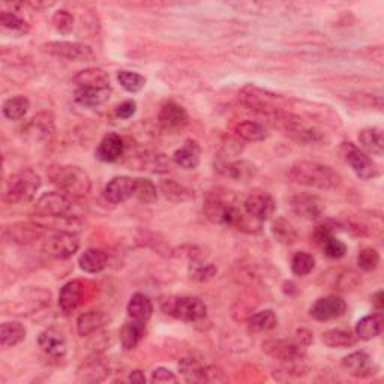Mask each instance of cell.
I'll list each match as a JSON object with an SVG mask.
<instances>
[{
	"mask_svg": "<svg viewBox=\"0 0 384 384\" xmlns=\"http://www.w3.org/2000/svg\"><path fill=\"white\" fill-rule=\"evenodd\" d=\"M341 365L347 374H350L353 377H359V378L374 376L377 372V366L372 365L371 357L365 352L350 353L342 359Z\"/></svg>",
	"mask_w": 384,
	"mask_h": 384,
	"instance_id": "21",
	"label": "cell"
},
{
	"mask_svg": "<svg viewBox=\"0 0 384 384\" xmlns=\"http://www.w3.org/2000/svg\"><path fill=\"white\" fill-rule=\"evenodd\" d=\"M118 81L119 85L130 93H138L142 92L146 86V78L138 74V73H132V71H119L118 73Z\"/></svg>",
	"mask_w": 384,
	"mask_h": 384,
	"instance_id": "47",
	"label": "cell"
},
{
	"mask_svg": "<svg viewBox=\"0 0 384 384\" xmlns=\"http://www.w3.org/2000/svg\"><path fill=\"white\" fill-rule=\"evenodd\" d=\"M109 374L110 366L106 364V360L101 357H92L80 365L75 380L78 383H101L107 380Z\"/></svg>",
	"mask_w": 384,
	"mask_h": 384,
	"instance_id": "20",
	"label": "cell"
},
{
	"mask_svg": "<svg viewBox=\"0 0 384 384\" xmlns=\"http://www.w3.org/2000/svg\"><path fill=\"white\" fill-rule=\"evenodd\" d=\"M216 170L225 178L236 182H249L259 173V167L249 161H218L215 164Z\"/></svg>",
	"mask_w": 384,
	"mask_h": 384,
	"instance_id": "17",
	"label": "cell"
},
{
	"mask_svg": "<svg viewBox=\"0 0 384 384\" xmlns=\"http://www.w3.org/2000/svg\"><path fill=\"white\" fill-rule=\"evenodd\" d=\"M179 371L188 383H207L206 366L197 362L195 359H182L179 362Z\"/></svg>",
	"mask_w": 384,
	"mask_h": 384,
	"instance_id": "41",
	"label": "cell"
},
{
	"mask_svg": "<svg viewBox=\"0 0 384 384\" xmlns=\"http://www.w3.org/2000/svg\"><path fill=\"white\" fill-rule=\"evenodd\" d=\"M109 317L106 312L99 309H90L87 312H83L77 318V332L80 336H90L93 333L99 332L104 326L107 324Z\"/></svg>",
	"mask_w": 384,
	"mask_h": 384,
	"instance_id": "25",
	"label": "cell"
},
{
	"mask_svg": "<svg viewBox=\"0 0 384 384\" xmlns=\"http://www.w3.org/2000/svg\"><path fill=\"white\" fill-rule=\"evenodd\" d=\"M85 285L81 281L66 283L59 293V306L65 314L74 312L83 302Z\"/></svg>",
	"mask_w": 384,
	"mask_h": 384,
	"instance_id": "24",
	"label": "cell"
},
{
	"mask_svg": "<svg viewBox=\"0 0 384 384\" xmlns=\"http://www.w3.org/2000/svg\"><path fill=\"white\" fill-rule=\"evenodd\" d=\"M126 312L128 316H130V318L147 323L154 314L152 300L143 293H135L132 295L130 302H128Z\"/></svg>",
	"mask_w": 384,
	"mask_h": 384,
	"instance_id": "32",
	"label": "cell"
},
{
	"mask_svg": "<svg viewBox=\"0 0 384 384\" xmlns=\"http://www.w3.org/2000/svg\"><path fill=\"white\" fill-rule=\"evenodd\" d=\"M135 113H137V102L134 99L123 101L118 107H116V116L123 120L131 119Z\"/></svg>",
	"mask_w": 384,
	"mask_h": 384,
	"instance_id": "50",
	"label": "cell"
},
{
	"mask_svg": "<svg viewBox=\"0 0 384 384\" xmlns=\"http://www.w3.org/2000/svg\"><path fill=\"white\" fill-rule=\"evenodd\" d=\"M341 154L344 159L347 161V164L352 167V170L354 171V174L359 179L371 180V179H376L380 174L376 161L356 144L350 142H344L341 146Z\"/></svg>",
	"mask_w": 384,
	"mask_h": 384,
	"instance_id": "8",
	"label": "cell"
},
{
	"mask_svg": "<svg viewBox=\"0 0 384 384\" xmlns=\"http://www.w3.org/2000/svg\"><path fill=\"white\" fill-rule=\"evenodd\" d=\"M312 341H314V335H312L311 330H308V329H299L296 332V342L299 345L308 347V345L312 344Z\"/></svg>",
	"mask_w": 384,
	"mask_h": 384,
	"instance_id": "52",
	"label": "cell"
},
{
	"mask_svg": "<svg viewBox=\"0 0 384 384\" xmlns=\"http://www.w3.org/2000/svg\"><path fill=\"white\" fill-rule=\"evenodd\" d=\"M125 140L116 132H109L102 137L97 147V158L102 162H107V164H111V162L119 161L123 154H125Z\"/></svg>",
	"mask_w": 384,
	"mask_h": 384,
	"instance_id": "19",
	"label": "cell"
},
{
	"mask_svg": "<svg viewBox=\"0 0 384 384\" xmlns=\"http://www.w3.org/2000/svg\"><path fill=\"white\" fill-rule=\"evenodd\" d=\"M35 212L44 216L80 218V206L75 199L61 191L42 194L35 204Z\"/></svg>",
	"mask_w": 384,
	"mask_h": 384,
	"instance_id": "7",
	"label": "cell"
},
{
	"mask_svg": "<svg viewBox=\"0 0 384 384\" xmlns=\"http://www.w3.org/2000/svg\"><path fill=\"white\" fill-rule=\"evenodd\" d=\"M200 155L202 149L199 143H197L195 140H186L183 146L174 152L173 161L176 162L180 168L194 170L200 164Z\"/></svg>",
	"mask_w": 384,
	"mask_h": 384,
	"instance_id": "27",
	"label": "cell"
},
{
	"mask_svg": "<svg viewBox=\"0 0 384 384\" xmlns=\"http://www.w3.org/2000/svg\"><path fill=\"white\" fill-rule=\"evenodd\" d=\"M41 176L32 168H23L11 174L4 186V202L6 204H27L41 188Z\"/></svg>",
	"mask_w": 384,
	"mask_h": 384,
	"instance_id": "4",
	"label": "cell"
},
{
	"mask_svg": "<svg viewBox=\"0 0 384 384\" xmlns=\"http://www.w3.org/2000/svg\"><path fill=\"white\" fill-rule=\"evenodd\" d=\"M47 230L38 223H16L4 227V239L18 245H32V243L44 240Z\"/></svg>",
	"mask_w": 384,
	"mask_h": 384,
	"instance_id": "12",
	"label": "cell"
},
{
	"mask_svg": "<svg viewBox=\"0 0 384 384\" xmlns=\"http://www.w3.org/2000/svg\"><path fill=\"white\" fill-rule=\"evenodd\" d=\"M323 342L329 348H350L356 345L357 336L356 333L345 329H330L323 333Z\"/></svg>",
	"mask_w": 384,
	"mask_h": 384,
	"instance_id": "38",
	"label": "cell"
},
{
	"mask_svg": "<svg viewBox=\"0 0 384 384\" xmlns=\"http://www.w3.org/2000/svg\"><path fill=\"white\" fill-rule=\"evenodd\" d=\"M243 211L248 216L263 224L264 221L273 216L276 211V203L269 194H251L243 202Z\"/></svg>",
	"mask_w": 384,
	"mask_h": 384,
	"instance_id": "16",
	"label": "cell"
},
{
	"mask_svg": "<svg viewBox=\"0 0 384 384\" xmlns=\"http://www.w3.org/2000/svg\"><path fill=\"white\" fill-rule=\"evenodd\" d=\"M272 120H276L275 125L278 123L285 131L287 135L292 137L295 142L300 144L312 146V144H323L328 142V137H326V134L321 130H318V128L312 125H308L306 122L297 118V116L281 111L275 114Z\"/></svg>",
	"mask_w": 384,
	"mask_h": 384,
	"instance_id": "5",
	"label": "cell"
},
{
	"mask_svg": "<svg viewBox=\"0 0 384 384\" xmlns=\"http://www.w3.org/2000/svg\"><path fill=\"white\" fill-rule=\"evenodd\" d=\"M218 273V267L213 263H207L203 261L197 257H192L191 255V261H190V275L192 279L199 283H206L211 281V279Z\"/></svg>",
	"mask_w": 384,
	"mask_h": 384,
	"instance_id": "42",
	"label": "cell"
},
{
	"mask_svg": "<svg viewBox=\"0 0 384 384\" xmlns=\"http://www.w3.org/2000/svg\"><path fill=\"white\" fill-rule=\"evenodd\" d=\"M134 183L130 176H116L104 188V197L111 204H122L134 197Z\"/></svg>",
	"mask_w": 384,
	"mask_h": 384,
	"instance_id": "18",
	"label": "cell"
},
{
	"mask_svg": "<svg viewBox=\"0 0 384 384\" xmlns=\"http://www.w3.org/2000/svg\"><path fill=\"white\" fill-rule=\"evenodd\" d=\"M128 381H131V383H146V376H144V372L143 371H132L130 377H128Z\"/></svg>",
	"mask_w": 384,
	"mask_h": 384,
	"instance_id": "53",
	"label": "cell"
},
{
	"mask_svg": "<svg viewBox=\"0 0 384 384\" xmlns=\"http://www.w3.org/2000/svg\"><path fill=\"white\" fill-rule=\"evenodd\" d=\"M314 267H316V259L314 255L305 251L296 252L292 259V272L296 276H306L309 275Z\"/></svg>",
	"mask_w": 384,
	"mask_h": 384,
	"instance_id": "46",
	"label": "cell"
},
{
	"mask_svg": "<svg viewBox=\"0 0 384 384\" xmlns=\"http://www.w3.org/2000/svg\"><path fill=\"white\" fill-rule=\"evenodd\" d=\"M159 190L164 194L166 199L173 203H185L194 200V191L186 188L185 185H180L176 180H162Z\"/></svg>",
	"mask_w": 384,
	"mask_h": 384,
	"instance_id": "37",
	"label": "cell"
},
{
	"mask_svg": "<svg viewBox=\"0 0 384 384\" xmlns=\"http://www.w3.org/2000/svg\"><path fill=\"white\" fill-rule=\"evenodd\" d=\"M107 263H109L107 254L102 249H97V248L86 249L80 255V260H78L80 269L92 275L102 272L107 267Z\"/></svg>",
	"mask_w": 384,
	"mask_h": 384,
	"instance_id": "31",
	"label": "cell"
},
{
	"mask_svg": "<svg viewBox=\"0 0 384 384\" xmlns=\"http://www.w3.org/2000/svg\"><path fill=\"white\" fill-rule=\"evenodd\" d=\"M80 249V240L75 233L51 231L42 242V251L57 260H68Z\"/></svg>",
	"mask_w": 384,
	"mask_h": 384,
	"instance_id": "10",
	"label": "cell"
},
{
	"mask_svg": "<svg viewBox=\"0 0 384 384\" xmlns=\"http://www.w3.org/2000/svg\"><path fill=\"white\" fill-rule=\"evenodd\" d=\"M288 178L306 188L330 191L340 188L342 178L332 167L312 161H297L290 167Z\"/></svg>",
	"mask_w": 384,
	"mask_h": 384,
	"instance_id": "2",
	"label": "cell"
},
{
	"mask_svg": "<svg viewBox=\"0 0 384 384\" xmlns=\"http://www.w3.org/2000/svg\"><path fill=\"white\" fill-rule=\"evenodd\" d=\"M233 132L235 135L243 142H251V143H257V142H264V140L269 137V131L267 128L255 120H239L235 125H233Z\"/></svg>",
	"mask_w": 384,
	"mask_h": 384,
	"instance_id": "26",
	"label": "cell"
},
{
	"mask_svg": "<svg viewBox=\"0 0 384 384\" xmlns=\"http://www.w3.org/2000/svg\"><path fill=\"white\" fill-rule=\"evenodd\" d=\"M150 381L152 383H178V377L174 376V372L167 369V368H156L152 372V377H150Z\"/></svg>",
	"mask_w": 384,
	"mask_h": 384,
	"instance_id": "51",
	"label": "cell"
},
{
	"mask_svg": "<svg viewBox=\"0 0 384 384\" xmlns=\"http://www.w3.org/2000/svg\"><path fill=\"white\" fill-rule=\"evenodd\" d=\"M0 26L5 32L17 38L26 37L30 30L29 23L18 14L13 13V11H2V14H0Z\"/></svg>",
	"mask_w": 384,
	"mask_h": 384,
	"instance_id": "35",
	"label": "cell"
},
{
	"mask_svg": "<svg viewBox=\"0 0 384 384\" xmlns=\"http://www.w3.org/2000/svg\"><path fill=\"white\" fill-rule=\"evenodd\" d=\"M111 97L110 89H95V87H75L74 101L85 109H98L109 102Z\"/></svg>",
	"mask_w": 384,
	"mask_h": 384,
	"instance_id": "23",
	"label": "cell"
},
{
	"mask_svg": "<svg viewBox=\"0 0 384 384\" xmlns=\"http://www.w3.org/2000/svg\"><path fill=\"white\" fill-rule=\"evenodd\" d=\"M41 49L47 54L59 57V59H65L69 62L95 61V53H93L92 47L83 42L50 41V42H45Z\"/></svg>",
	"mask_w": 384,
	"mask_h": 384,
	"instance_id": "9",
	"label": "cell"
},
{
	"mask_svg": "<svg viewBox=\"0 0 384 384\" xmlns=\"http://www.w3.org/2000/svg\"><path fill=\"white\" fill-rule=\"evenodd\" d=\"M27 330L18 321H5L0 326V345L4 348L16 347L25 341Z\"/></svg>",
	"mask_w": 384,
	"mask_h": 384,
	"instance_id": "34",
	"label": "cell"
},
{
	"mask_svg": "<svg viewBox=\"0 0 384 384\" xmlns=\"http://www.w3.org/2000/svg\"><path fill=\"white\" fill-rule=\"evenodd\" d=\"M372 305L376 306V309L380 312L383 311L384 302H383V292H377L374 296H372Z\"/></svg>",
	"mask_w": 384,
	"mask_h": 384,
	"instance_id": "54",
	"label": "cell"
},
{
	"mask_svg": "<svg viewBox=\"0 0 384 384\" xmlns=\"http://www.w3.org/2000/svg\"><path fill=\"white\" fill-rule=\"evenodd\" d=\"M134 197L138 202H142L144 204H154L158 200L156 185L149 179H143V178L135 179Z\"/></svg>",
	"mask_w": 384,
	"mask_h": 384,
	"instance_id": "43",
	"label": "cell"
},
{
	"mask_svg": "<svg viewBox=\"0 0 384 384\" xmlns=\"http://www.w3.org/2000/svg\"><path fill=\"white\" fill-rule=\"evenodd\" d=\"M290 207L296 216L306 221H317L323 216L326 206L324 202L317 195L312 194H297L290 200Z\"/></svg>",
	"mask_w": 384,
	"mask_h": 384,
	"instance_id": "15",
	"label": "cell"
},
{
	"mask_svg": "<svg viewBox=\"0 0 384 384\" xmlns=\"http://www.w3.org/2000/svg\"><path fill=\"white\" fill-rule=\"evenodd\" d=\"M30 132L37 138H47L54 132V119L50 113H39L29 125Z\"/></svg>",
	"mask_w": 384,
	"mask_h": 384,
	"instance_id": "44",
	"label": "cell"
},
{
	"mask_svg": "<svg viewBox=\"0 0 384 384\" xmlns=\"http://www.w3.org/2000/svg\"><path fill=\"white\" fill-rule=\"evenodd\" d=\"M347 312L345 300L340 296H326L314 302L309 308V316L317 321H330L342 317Z\"/></svg>",
	"mask_w": 384,
	"mask_h": 384,
	"instance_id": "14",
	"label": "cell"
},
{
	"mask_svg": "<svg viewBox=\"0 0 384 384\" xmlns=\"http://www.w3.org/2000/svg\"><path fill=\"white\" fill-rule=\"evenodd\" d=\"M47 178L61 191L75 200L85 199L92 190L89 174L78 166L54 164L47 170Z\"/></svg>",
	"mask_w": 384,
	"mask_h": 384,
	"instance_id": "3",
	"label": "cell"
},
{
	"mask_svg": "<svg viewBox=\"0 0 384 384\" xmlns=\"http://www.w3.org/2000/svg\"><path fill=\"white\" fill-rule=\"evenodd\" d=\"M249 329L255 333H263V332H271L278 326V317L272 309H263L252 314L248 318Z\"/></svg>",
	"mask_w": 384,
	"mask_h": 384,
	"instance_id": "39",
	"label": "cell"
},
{
	"mask_svg": "<svg viewBox=\"0 0 384 384\" xmlns=\"http://www.w3.org/2000/svg\"><path fill=\"white\" fill-rule=\"evenodd\" d=\"M38 345L47 356L54 359H61L68 353L65 336L56 329H45L41 332L38 336Z\"/></svg>",
	"mask_w": 384,
	"mask_h": 384,
	"instance_id": "22",
	"label": "cell"
},
{
	"mask_svg": "<svg viewBox=\"0 0 384 384\" xmlns=\"http://www.w3.org/2000/svg\"><path fill=\"white\" fill-rule=\"evenodd\" d=\"M380 264V254L374 248H364L357 254V266L364 272L376 271Z\"/></svg>",
	"mask_w": 384,
	"mask_h": 384,
	"instance_id": "48",
	"label": "cell"
},
{
	"mask_svg": "<svg viewBox=\"0 0 384 384\" xmlns=\"http://www.w3.org/2000/svg\"><path fill=\"white\" fill-rule=\"evenodd\" d=\"M77 87H95V89H110V77L101 68H87L80 71L74 77Z\"/></svg>",
	"mask_w": 384,
	"mask_h": 384,
	"instance_id": "28",
	"label": "cell"
},
{
	"mask_svg": "<svg viewBox=\"0 0 384 384\" xmlns=\"http://www.w3.org/2000/svg\"><path fill=\"white\" fill-rule=\"evenodd\" d=\"M203 211L207 219L218 225H225L247 233H255L261 228V223L242 212L230 199L227 200L225 197H221L219 194L207 195Z\"/></svg>",
	"mask_w": 384,
	"mask_h": 384,
	"instance_id": "1",
	"label": "cell"
},
{
	"mask_svg": "<svg viewBox=\"0 0 384 384\" xmlns=\"http://www.w3.org/2000/svg\"><path fill=\"white\" fill-rule=\"evenodd\" d=\"M158 122L162 130L168 132H179L190 123V116L180 104L166 101L159 109Z\"/></svg>",
	"mask_w": 384,
	"mask_h": 384,
	"instance_id": "13",
	"label": "cell"
},
{
	"mask_svg": "<svg viewBox=\"0 0 384 384\" xmlns=\"http://www.w3.org/2000/svg\"><path fill=\"white\" fill-rule=\"evenodd\" d=\"M162 311L180 321L197 323L206 318L207 306L204 302L194 296H173L162 302Z\"/></svg>",
	"mask_w": 384,
	"mask_h": 384,
	"instance_id": "6",
	"label": "cell"
},
{
	"mask_svg": "<svg viewBox=\"0 0 384 384\" xmlns=\"http://www.w3.org/2000/svg\"><path fill=\"white\" fill-rule=\"evenodd\" d=\"M74 16L66 9H59L53 16V26L57 33L69 35L74 30Z\"/></svg>",
	"mask_w": 384,
	"mask_h": 384,
	"instance_id": "49",
	"label": "cell"
},
{
	"mask_svg": "<svg viewBox=\"0 0 384 384\" xmlns=\"http://www.w3.org/2000/svg\"><path fill=\"white\" fill-rule=\"evenodd\" d=\"M261 350L264 354L284 364H297L306 357L305 347L288 340H267L261 344Z\"/></svg>",
	"mask_w": 384,
	"mask_h": 384,
	"instance_id": "11",
	"label": "cell"
},
{
	"mask_svg": "<svg viewBox=\"0 0 384 384\" xmlns=\"http://www.w3.org/2000/svg\"><path fill=\"white\" fill-rule=\"evenodd\" d=\"M383 332V316L381 312L371 314L364 318H360L354 328V333L357 340L362 341H371L376 340Z\"/></svg>",
	"mask_w": 384,
	"mask_h": 384,
	"instance_id": "30",
	"label": "cell"
},
{
	"mask_svg": "<svg viewBox=\"0 0 384 384\" xmlns=\"http://www.w3.org/2000/svg\"><path fill=\"white\" fill-rule=\"evenodd\" d=\"M317 245L323 249L326 257H329L332 260H340L347 254V245L335 235L324 237L317 243Z\"/></svg>",
	"mask_w": 384,
	"mask_h": 384,
	"instance_id": "45",
	"label": "cell"
},
{
	"mask_svg": "<svg viewBox=\"0 0 384 384\" xmlns=\"http://www.w3.org/2000/svg\"><path fill=\"white\" fill-rule=\"evenodd\" d=\"M359 143L365 154L374 156H383L384 154V140L380 128H366V130L360 131Z\"/></svg>",
	"mask_w": 384,
	"mask_h": 384,
	"instance_id": "33",
	"label": "cell"
},
{
	"mask_svg": "<svg viewBox=\"0 0 384 384\" xmlns=\"http://www.w3.org/2000/svg\"><path fill=\"white\" fill-rule=\"evenodd\" d=\"M272 235L276 242L283 243V245H293L299 239V233L295 225L290 223L284 216H278L272 223Z\"/></svg>",
	"mask_w": 384,
	"mask_h": 384,
	"instance_id": "36",
	"label": "cell"
},
{
	"mask_svg": "<svg viewBox=\"0 0 384 384\" xmlns=\"http://www.w3.org/2000/svg\"><path fill=\"white\" fill-rule=\"evenodd\" d=\"M29 109H30L29 99L26 97L18 95V97L8 98L4 102L2 111L8 120H21L27 114Z\"/></svg>",
	"mask_w": 384,
	"mask_h": 384,
	"instance_id": "40",
	"label": "cell"
},
{
	"mask_svg": "<svg viewBox=\"0 0 384 384\" xmlns=\"http://www.w3.org/2000/svg\"><path fill=\"white\" fill-rule=\"evenodd\" d=\"M144 335H146V323L130 318L120 329V344L126 352L134 350V348L142 342Z\"/></svg>",
	"mask_w": 384,
	"mask_h": 384,
	"instance_id": "29",
	"label": "cell"
}]
</instances>
